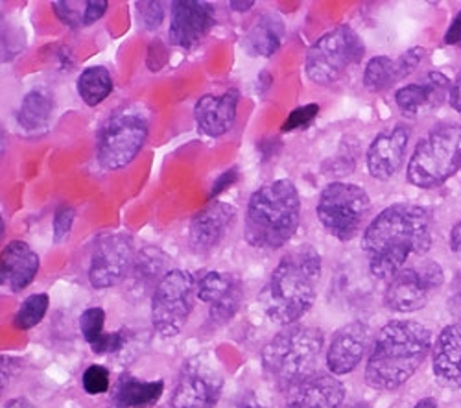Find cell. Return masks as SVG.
Masks as SVG:
<instances>
[{
  "mask_svg": "<svg viewBox=\"0 0 461 408\" xmlns=\"http://www.w3.org/2000/svg\"><path fill=\"white\" fill-rule=\"evenodd\" d=\"M369 270L376 279H392L411 255L422 257L432 248L429 213L413 204H395L378 213L362 237Z\"/></svg>",
  "mask_w": 461,
  "mask_h": 408,
  "instance_id": "6da1fadb",
  "label": "cell"
},
{
  "mask_svg": "<svg viewBox=\"0 0 461 408\" xmlns=\"http://www.w3.org/2000/svg\"><path fill=\"white\" fill-rule=\"evenodd\" d=\"M432 332L413 320H392L378 331L367 366L366 383L373 390L393 392L406 385L427 360Z\"/></svg>",
  "mask_w": 461,
  "mask_h": 408,
  "instance_id": "7a4b0ae2",
  "label": "cell"
},
{
  "mask_svg": "<svg viewBox=\"0 0 461 408\" xmlns=\"http://www.w3.org/2000/svg\"><path fill=\"white\" fill-rule=\"evenodd\" d=\"M321 255L309 244L290 249L272 272L266 288V314L279 325H295L316 302Z\"/></svg>",
  "mask_w": 461,
  "mask_h": 408,
  "instance_id": "3957f363",
  "label": "cell"
},
{
  "mask_svg": "<svg viewBox=\"0 0 461 408\" xmlns=\"http://www.w3.org/2000/svg\"><path fill=\"white\" fill-rule=\"evenodd\" d=\"M301 222V200L290 179L266 183L249 198L246 240L258 249H279L292 240Z\"/></svg>",
  "mask_w": 461,
  "mask_h": 408,
  "instance_id": "277c9868",
  "label": "cell"
},
{
  "mask_svg": "<svg viewBox=\"0 0 461 408\" xmlns=\"http://www.w3.org/2000/svg\"><path fill=\"white\" fill-rule=\"evenodd\" d=\"M321 349V329L288 325L262 349L264 372L279 388L290 392L316 376Z\"/></svg>",
  "mask_w": 461,
  "mask_h": 408,
  "instance_id": "5b68a950",
  "label": "cell"
},
{
  "mask_svg": "<svg viewBox=\"0 0 461 408\" xmlns=\"http://www.w3.org/2000/svg\"><path fill=\"white\" fill-rule=\"evenodd\" d=\"M461 170V126L439 124L422 137L408 161L406 176L413 187L436 189Z\"/></svg>",
  "mask_w": 461,
  "mask_h": 408,
  "instance_id": "8992f818",
  "label": "cell"
},
{
  "mask_svg": "<svg viewBox=\"0 0 461 408\" xmlns=\"http://www.w3.org/2000/svg\"><path fill=\"white\" fill-rule=\"evenodd\" d=\"M364 54L362 37L351 26L341 24L321 35L309 49L304 63L306 77L318 86H332L358 65Z\"/></svg>",
  "mask_w": 461,
  "mask_h": 408,
  "instance_id": "52a82bcc",
  "label": "cell"
},
{
  "mask_svg": "<svg viewBox=\"0 0 461 408\" xmlns=\"http://www.w3.org/2000/svg\"><path fill=\"white\" fill-rule=\"evenodd\" d=\"M371 211L369 195L355 183L334 181L321 191L316 214L334 239L353 240L364 228Z\"/></svg>",
  "mask_w": 461,
  "mask_h": 408,
  "instance_id": "ba28073f",
  "label": "cell"
},
{
  "mask_svg": "<svg viewBox=\"0 0 461 408\" xmlns=\"http://www.w3.org/2000/svg\"><path fill=\"white\" fill-rule=\"evenodd\" d=\"M196 279L190 272L174 268L151 294V325L163 339L177 337L194 309Z\"/></svg>",
  "mask_w": 461,
  "mask_h": 408,
  "instance_id": "9c48e42d",
  "label": "cell"
},
{
  "mask_svg": "<svg viewBox=\"0 0 461 408\" xmlns=\"http://www.w3.org/2000/svg\"><path fill=\"white\" fill-rule=\"evenodd\" d=\"M148 137V119L139 109H122L102 128L98 137V163L105 170L128 167L142 150Z\"/></svg>",
  "mask_w": 461,
  "mask_h": 408,
  "instance_id": "30bf717a",
  "label": "cell"
},
{
  "mask_svg": "<svg viewBox=\"0 0 461 408\" xmlns=\"http://www.w3.org/2000/svg\"><path fill=\"white\" fill-rule=\"evenodd\" d=\"M445 272L438 261L420 258L413 267L395 274L384 292V305L393 313H415L425 309L432 295L443 286Z\"/></svg>",
  "mask_w": 461,
  "mask_h": 408,
  "instance_id": "8fae6325",
  "label": "cell"
},
{
  "mask_svg": "<svg viewBox=\"0 0 461 408\" xmlns=\"http://www.w3.org/2000/svg\"><path fill=\"white\" fill-rule=\"evenodd\" d=\"M223 390V372L214 353L188 358L174 388L170 408H214Z\"/></svg>",
  "mask_w": 461,
  "mask_h": 408,
  "instance_id": "7c38bea8",
  "label": "cell"
},
{
  "mask_svg": "<svg viewBox=\"0 0 461 408\" xmlns=\"http://www.w3.org/2000/svg\"><path fill=\"white\" fill-rule=\"evenodd\" d=\"M135 242L126 231L104 233L96 239L89 265V281L95 288H111L128 279L135 261Z\"/></svg>",
  "mask_w": 461,
  "mask_h": 408,
  "instance_id": "4fadbf2b",
  "label": "cell"
},
{
  "mask_svg": "<svg viewBox=\"0 0 461 408\" xmlns=\"http://www.w3.org/2000/svg\"><path fill=\"white\" fill-rule=\"evenodd\" d=\"M216 23V10L203 0H176L172 5V21L168 40L174 47L196 49Z\"/></svg>",
  "mask_w": 461,
  "mask_h": 408,
  "instance_id": "5bb4252c",
  "label": "cell"
},
{
  "mask_svg": "<svg viewBox=\"0 0 461 408\" xmlns=\"http://www.w3.org/2000/svg\"><path fill=\"white\" fill-rule=\"evenodd\" d=\"M196 295L211 305V318L216 322H229L242 304L244 288L240 279L229 272H203L196 279Z\"/></svg>",
  "mask_w": 461,
  "mask_h": 408,
  "instance_id": "9a60e30c",
  "label": "cell"
},
{
  "mask_svg": "<svg viewBox=\"0 0 461 408\" xmlns=\"http://www.w3.org/2000/svg\"><path fill=\"white\" fill-rule=\"evenodd\" d=\"M237 220V209L223 202H211L205 209H202L190 222L188 228V246L190 249L205 255L216 249L230 226Z\"/></svg>",
  "mask_w": 461,
  "mask_h": 408,
  "instance_id": "2e32d148",
  "label": "cell"
},
{
  "mask_svg": "<svg viewBox=\"0 0 461 408\" xmlns=\"http://www.w3.org/2000/svg\"><path fill=\"white\" fill-rule=\"evenodd\" d=\"M410 137V128L397 124L373 139L367 150V170L371 177L386 181L402 168Z\"/></svg>",
  "mask_w": 461,
  "mask_h": 408,
  "instance_id": "e0dca14e",
  "label": "cell"
},
{
  "mask_svg": "<svg viewBox=\"0 0 461 408\" xmlns=\"http://www.w3.org/2000/svg\"><path fill=\"white\" fill-rule=\"evenodd\" d=\"M371 340V331L364 322L339 327L327 351V367L332 376H348L362 362Z\"/></svg>",
  "mask_w": 461,
  "mask_h": 408,
  "instance_id": "ac0fdd59",
  "label": "cell"
},
{
  "mask_svg": "<svg viewBox=\"0 0 461 408\" xmlns=\"http://www.w3.org/2000/svg\"><path fill=\"white\" fill-rule=\"evenodd\" d=\"M239 91L230 89L223 95H205L194 105V119L198 128L209 137L229 133L237 121Z\"/></svg>",
  "mask_w": 461,
  "mask_h": 408,
  "instance_id": "d6986e66",
  "label": "cell"
},
{
  "mask_svg": "<svg viewBox=\"0 0 461 408\" xmlns=\"http://www.w3.org/2000/svg\"><path fill=\"white\" fill-rule=\"evenodd\" d=\"M40 272V255L24 240H12L0 258V285L10 294L24 290Z\"/></svg>",
  "mask_w": 461,
  "mask_h": 408,
  "instance_id": "ffe728a7",
  "label": "cell"
},
{
  "mask_svg": "<svg viewBox=\"0 0 461 408\" xmlns=\"http://www.w3.org/2000/svg\"><path fill=\"white\" fill-rule=\"evenodd\" d=\"M432 372L447 388H461V322L441 329L432 348Z\"/></svg>",
  "mask_w": 461,
  "mask_h": 408,
  "instance_id": "44dd1931",
  "label": "cell"
},
{
  "mask_svg": "<svg viewBox=\"0 0 461 408\" xmlns=\"http://www.w3.org/2000/svg\"><path fill=\"white\" fill-rule=\"evenodd\" d=\"M450 80L441 72H429L419 84H408L395 93L397 105L406 115H419L439 107L450 96Z\"/></svg>",
  "mask_w": 461,
  "mask_h": 408,
  "instance_id": "7402d4cb",
  "label": "cell"
},
{
  "mask_svg": "<svg viewBox=\"0 0 461 408\" xmlns=\"http://www.w3.org/2000/svg\"><path fill=\"white\" fill-rule=\"evenodd\" d=\"M343 399L345 386L332 374H316L288 392L290 408H339Z\"/></svg>",
  "mask_w": 461,
  "mask_h": 408,
  "instance_id": "603a6c76",
  "label": "cell"
},
{
  "mask_svg": "<svg viewBox=\"0 0 461 408\" xmlns=\"http://www.w3.org/2000/svg\"><path fill=\"white\" fill-rule=\"evenodd\" d=\"M170 257L156 246H148L142 248L130 270L128 281H130V290L137 292L140 298L151 290V294L156 292L159 283L165 279V276L170 272Z\"/></svg>",
  "mask_w": 461,
  "mask_h": 408,
  "instance_id": "cb8c5ba5",
  "label": "cell"
},
{
  "mask_svg": "<svg viewBox=\"0 0 461 408\" xmlns=\"http://www.w3.org/2000/svg\"><path fill=\"white\" fill-rule=\"evenodd\" d=\"M165 392L163 381H139L124 374L111 394V408H142L156 404Z\"/></svg>",
  "mask_w": 461,
  "mask_h": 408,
  "instance_id": "d4e9b609",
  "label": "cell"
},
{
  "mask_svg": "<svg viewBox=\"0 0 461 408\" xmlns=\"http://www.w3.org/2000/svg\"><path fill=\"white\" fill-rule=\"evenodd\" d=\"M283 37H285V26L281 19L274 15H262L248 32L244 40V49L248 50L249 56L270 58L279 50Z\"/></svg>",
  "mask_w": 461,
  "mask_h": 408,
  "instance_id": "484cf974",
  "label": "cell"
},
{
  "mask_svg": "<svg viewBox=\"0 0 461 408\" xmlns=\"http://www.w3.org/2000/svg\"><path fill=\"white\" fill-rule=\"evenodd\" d=\"M107 0H58L52 8L59 21L72 28L95 24L107 10Z\"/></svg>",
  "mask_w": 461,
  "mask_h": 408,
  "instance_id": "4316f807",
  "label": "cell"
},
{
  "mask_svg": "<svg viewBox=\"0 0 461 408\" xmlns=\"http://www.w3.org/2000/svg\"><path fill=\"white\" fill-rule=\"evenodd\" d=\"M52 109H54L52 96L43 89H33L21 102L17 122L24 130H40L49 124L52 117Z\"/></svg>",
  "mask_w": 461,
  "mask_h": 408,
  "instance_id": "83f0119b",
  "label": "cell"
},
{
  "mask_svg": "<svg viewBox=\"0 0 461 408\" xmlns=\"http://www.w3.org/2000/svg\"><path fill=\"white\" fill-rule=\"evenodd\" d=\"M113 93V77L105 67H89L78 78V95L82 100L95 107Z\"/></svg>",
  "mask_w": 461,
  "mask_h": 408,
  "instance_id": "f1b7e54d",
  "label": "cell"
},
{
  "mask_svg": "<svg viewBox=\"0 0 461 408\" xmlns=\"http://www.w3.org/2000/svg\"><path fill=\"white\" fill-rule=\"evenodd\" d=\"M399 80L397 72V61L388 56H376L373 58L364 72V86L371 93L386 91L392 86H395Z\"/></svg>",
  "mask_w": 461,
  "mask_h": 408,
  "instance_id": "f546056e",
  "label": "cell"
},
{
  "mask_svg": "<svg viewBox=\"0 0 461 408\" xmlns=\"http://www.w3.org/2000/svg\"><path fill=\"white\" fill-rule=\"evenodd\" d=\"M49 295L47 294H32L23 302L15 314V327L28 331L35 325H40L49 311Z\"/></svg>",
  "mask_w": 461,
  "mask_h": 408,
  "instance_id": "4dcf8cb0",
  "label": "cell"
},
{
  "mask_svg": "<svg viewBox=\"0 0 461 408\" xmlns=\"http://www.w3.org/2000/svg\"><path fill=\"white\" fill-rule=\"evenodd\" d=\"M105 325V313L100 307H91L87 311H84L82 318H80V329L82 335L87 340V344L93 348L95 344H98L102 340V337L105 335L104 331Z\"/></svg>",
  "mask_w": 461,
  "mask_h": 408,
  "instance_id": "1f68e13d",
  "label": "cell"
},
{
  "mask_svg": "<svg viewBox=\"0 0 461 408\" xmlns=\"http://www.w3.org/2000/svg\"><path fill=\"white\" fill-rule=\"evenodd\" d=\"M84 383V390L89 395H100L105 394L109 390V372L107 367L100 366V364H93L86 369V374L82 377Z\"/></svg>",
  "mask_w": 461,
  "mask_h": 408,
  "instance_id": "d6a6232c",
  "label": "cell"
},
{
  "mask_svg": "<svg viewBox=\"0 0 461 408\" xmlns=\"http://www.w3.org/2000/svg\"><path fill=\"white\" fill-rule=\"evenodd\" d=\"M318 115H320V105L318 104L301 105V107L292 111L290 117L286 119V122L283 126V131H294V130H299V128H309Z\"/></svg>",
  "mask_w": 461,
  "mask_h": 408,
  "instance_id": "836d02e7",
  "label": "cell"
},
{
  "mask_svg": "<svg viewBox=\"0 0 461 408\" xmlns=\"http://www.w3.org/2000/svg\"><path fill=\"white\" fill-rule=\"evenodd\" d=\"M74 209L68 207V205H61L56 214H54V242L59 244L63 242L70 230H72V224H74Z\"/></svg>",
  "mask_w": 461,
  "mask_h": 408,
  "instance_id": "e575fe53",
  "label": "cell"
},
{
  "mask_svg": "<svg viewBox=\"0 0 461 408\" xmlns=\"http://www.w3.org/2000/svg\"><path fill=\"white\" fill-rule=\"evenodd\" d=\"M139 17L146 30H156L165 19V10L161 3H139Z\"/></svg>",
  "mask_w": 461,
  "mask_h": 408,
  "instance_id": "d590c367",
  "label": "cell"
},
{
  "mask_svg": "<svg viewBox=\"0 0 461 408\" xmlns=\"http://www.w3.org/2000/svg\"><path fill=\"white\" fill-rule=\"evenodd\" d=\"M427 50L422 47H413L410 50H406L402 56H399L395 61H397V72H399V80H404L408 78L410 74L419 67V63L422 61V58H425Z\"/></svg>",
  "mask_w": 461,
  "mask_h": 408,
  "instance_id": "8d00e7d4",
  "label": "cell"
},
{
  "mask_svg": "<svg viewBox=\"0 0 461 408\" xmlns=\"http://www.w3.org/2000/svg\"><path fill=\"white\" fill-rule=\"evenodd\" d=\"M124 344H126V331H114V332H105L102 340L95 344L91 349L96 355H105V353L119 351Z\"/></svg>",
  "mask_w": 461,
  "mask_h": 408,
  "instance_id": "74e56055",
  "label": "cell"
},
{
  "mask_svg": "<svg viewBox=\"0 0 461 408\" xmlns=\"http://www.w3.org/2000/svg\"><path fill=\"white\" fill-rule=\"evenodd\" d=\"M445 43L450 47H459L461 49V10L450 23L447 33H445Z\"/></svg>",
  "mask_w": 461,
  "mask_h": 408,
  "instance_id": "f35d334b",
  "label": "cell"
},
{
  "mask_svg": "<svg viewBox=\"0 0 461 408\" xmlns=\"http://www.w3.org/2000/svg\"><path fill=\"white\" fill-rule=\"evenodd\" d=\"M239 179V172L235 170V168H230V170H227V172H223L216 181H214V187H212V193H211V196H216V195H220L221 191H225L227 187H230V185H233L235 181Z\"/></svg>",
  "mask_w": 461,
  "mask_h": 408,
  "instance_id": "ab89813d",
  "label": "cell"
},
{
  "mask_svg": "<svg viewBox=\"0 0 461 408\" xmlns=\"http://www.w3.org/2000/svg\"><path fill=\"white\" fill-rule=\"evenodd\" d=\"M448 102H450L452 109L457 111V113L461 115V68H459V72L456 74V78H454V82H452Z\"/></svg>",
  "mask_w": 461,
  "mask_h": 408,
  "instance_id": "60d3db41",
  "label": "cell"
},
{
  "mask_svg": "<svg viewBox=\"0 0 461 408\" xmlns=\"http://www.w3.org/2000/svg\"><path fill=\"white\" fill-rule=\"evenodd\" d=\"M448 246L461 258V222H457V224L452 228L448 237Z\"/></svg>",
  "mask_w": 461,
  "mask_h": 408,
  "instance_id": "b9f144b4",
  "label": "cell"
},
{
  "mask_svg": "<svg viewBox=\"0 0 461 408\" xmlns=\"http://www.w3.org/2000/svg\"><path fill=\"white\" fill-rule=\"evenodd\" d=\"M235 408H266V406L260 401H257L253 395H246L242 397L240 403L235 404Z\"/></svg>",
  "mask_w": 461,
  "mask_h": 408,
  "instance_id": "7bdbcfd3",
  "label": "cell"
},
{
  "mask_svg": "<svg viewBox=\"0 0 461 408\" xmlns=\"http://www.w3.org/2000/svg\"><path fill=\"white\" fill-rule=\"evenodd\" d=\"M255 6L253 0H248V3H237V0H230V8L235 12H249Z\"/></svg>",
  "mask_w": 461,
  "mask_h": 408,
  "instance_id": "ee69618b",
  "label": "cell"
},
{
  "mask_svg": "<svg viewBox=\"0 0 461 408\" xmlns=\"http://www.w3.org/2000/svg\"><path fill=\"white\" fill-rule=\"evenodd\" d=\"M5 408H33L26 399H23V397H17V399H12V401H8L6 404H5Z\"/></svg>",
  "mask_w": 461,
  "mask_h": 408,
  "instance_id": "f6af8a7d",
  "label": "cell"
},
{
  "mask_svg": "<svg viewBox=\"0 0 461 408\" xmlns=\"http://www.w3.org/2000/svg\"><path fill=\"white\" fill-rule=\"evenodd\" d=\"M413 408H438V401L434 397H425L420 399Z\"/></svg>",
  "mask_w": 461,
  "mask_h": 408,
  "instance_id": "bcb514c9",
  "label": "cell"
},
{
  "mask_svg": "<svg viewBox=\"0 0 461 408\" xmlns=\"http://www.w3.org/2000/svg\"><path fill=\"white\" fill-rule=\"evenodd\" d=\"M345 408H371L367 403H355L351 406H345Z\"/></svg>",
  "mask_w": 461,
  "mask_h": 408,
  "instance_id": "7dc6e473",
  "label": "cell"
}]
</instances>
